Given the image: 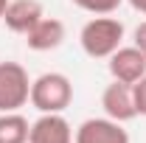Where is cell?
I'll return each mask as SVG.
<instances>
[{
	"mask_svg": "<svg viewBox=\"0 0 146 143\" xmlns=\"http://www.w3.org/2000/svg\"><path fill=\"white\" fill-rule=\"evenodd\" d=\"M124 42V23L110 14L93 17L79 31V45L90 59H110Z\"/></svg>",
	"mask_w": 146,
	"mask_h": 143,
	"instance_id": "cell-1",
	"label": "cell"
},
{
	"mask_svg": "<svg viewBox=\"0 0 146 143\" xmlns=\"http://www.w3.org/2000/svg\"><path fill=\"white\" fill-rule=\"evenodd\" d=\"M31 107L36 112H65L73 101V84L65 73L48 70L31 79Z\"/></svg>",
	"mask_w": 146,
	"mask_h": 143,
	"instance_id": "cell-2",
	"label": "cell"
},
{
	"mask_svg": "<svg viewBox=\"0 0 146 143\" xmlns=\"http://www.w3.org/2000/svg\"><path fill=\"white\" fill-rule=\"evenodd\" d=\"M31 79L20 62H0V112H17L28 104Z\"/></svg>",
	"mask_w": 146,
	"mask_h": 143,
	"instance_id": "cell-3",
	"label": "cell"
},
{
	"mask_svg": "<svg viewBox=\"0 0 146 143\" xmlns=\"http://www.w3.org/2000/svg\"><path fill=\"white\" fill-rule=\"evenodd\" d=\"M73 143H129V132L124 124L112 121V118H87L76 126Z\"/></svg>",
	"mask_w": 146,
	"mask_h": 143,
	"instance_id": "cell-4",
	"label": "cell"
},
{
	"mask_svg": "<svg viewBox=\"0 0 146 143\" xmlns=\"http://www.w3.org/2000/svg\"><path fill=\"white\" fill-rule=\"evenodd\" d=\"M110 76L115 81H124V84H135L138 79L146 76V56L135 48V45H121L115 54L107 59Z\"/></svg>",
	"mask_w": 146,
	"mask_h": 143,
	"instance_id": "cell-5",
	"label": "cell"
},
{
	"mask_svg": "<svg viewBox=\"0 0 146 143\" xmlns=\"http://www.w3.org/2000/svg\"><path fill=\"white\" fill-rule=\"evenodd\" d=\"M101 107H104V115L112 118V121H118V124H127L132 118H138L135 98H132V84L115 81V79L101 93Z\"/></svg>",
	"mask_w": 146,
	"mask_h": 143,
	"instance_id": "cell-6",
	"label": "cell"
},
{
	"mask_svg": "<svg viewBox=\"0 0 146 143\" xmlns=\"http://www.w3.org/2000/svg\"><path fill=\"white\" fill-rule=\"evenodd\" d=\"M28 143H73V126L62 112H39L31 124Z\"/></svg>",
	"mask_w": 146,
	"mask_h": 143,
	"instance_id": "cell-7",
	"label": "cell"
},
{
	"mask_svg": "<svg viewBox=\"0 0 146 143\" xmlns=\"http://www.w3.org/2000/svg\"><path fill=\"white\" fill-rule=\"evenodd\" d=\"M42 17H45V9H42L39 0H9V6H6L0 20L6 23L9 31L25 36Z\"/></svg>",
	"mask_w": 146,
	"mask_h": 143,
	"instance_id": "cell-8",
	"label": "cell"
},
{
	"mask_svg": "<svg viewBox=\"0 0 146 143\" xmlns=\"http://www.w3.org/2000/svg\"><path fill=\"white\" fill-rule=\"evenodd\" d=\"M65 36H68V28H65L62 20L42 17L34 28L25 34V45H28L31 51H36V54H45V51H56V48L65 42Z\"/></svg>",
	"mask_w": 146,
	"mask_h": 143,
	"instance_id": "cell-9",
	"label": "cell"
},
{
	"mask_svg": "<svg viewBox=\"0 0 146 143\" xmlns=\"http://www.w3.org/2000/svg\"><path fill=\"white\" fill-rule=\"evenodd\" d=\"M31 124L25 115L17 112H0V143H28Z\"/></svg>",
	"mask_w": 146,
	"mask_h": 143,
	"instance_id": "cell-10",
	"label": "cell"
},
{
	"mask_svg": "<svg viewBox=\"0 0 146 143\" xmlns=\"http://www.w3.org/2000/svg\"><path fill=\"white\" fill-rule=\"evenodd\" d=\"M76 9H82V11H87V14H96V17H101V14H112V11H118V6L124 3V0H70Z\"/></svg>",
	"mask_w": 146,
	"mask_h": 143,
	"instance_id": "cell-11",
	"label": "cell"
},
{
	"mask_svg": "<svg viewBox=\"0 0 146 143\" xmlns=\"http://www.w3.org/2000/svg\"><path fill=\"white\" fill-rule=\"evenodd\" d=\"M132 98H135V109H138V115H143V118H146V76H143V79H138V81L132 84Z\"/></svg>",
	"mask_w": 146,
	"mask_h": 143,
	"instance_id": "cell-12",
	"label": "cell"
},
{
	"mask_svg": "<svg viewBox=\"0 0 146 143\" xmlns=\"http://www.w3.org/2000/svg\"><path fill=\"white\" fill-rule=\"evenodd\" d=\"M132 39H135V48L146 56V20L138 25V28H135V36H132Z\"/></svg>",
	"mask_w": 146,
	"mask_h": 143,
	"instance_id": "cell-13",
	"label": "cell"
},
{
	"mask_svg": "<svg viewBox=\"0 0 146 143\" xmlns=\"http://www.w3.org/2000/svg\"><path fill=\"white\" fill-rule=\"evenodd\" d=\"M129 6L135 9V11H141V14H146V0H127Z\"/></svg>",
	"mask_w": 146,
	"mask_h": 143,
	"instance_id": "cell-14",
	"label": "cell"
},
{
	"mask_svg": "<svg viewBox=\"0 0 146 143\" xmlns=\"http://www.w3.org/2000/svg\"><path fill=\"white\" fill-rule=\"evenodd\" d=\"M6 6H9V0H0V17H3V11H6Z\"/></svg>",
	"mask_w": 146,
	"mask_h": 143,
	"instance_id": "cell-15",
	"label": "cell"
}]
</instances>
